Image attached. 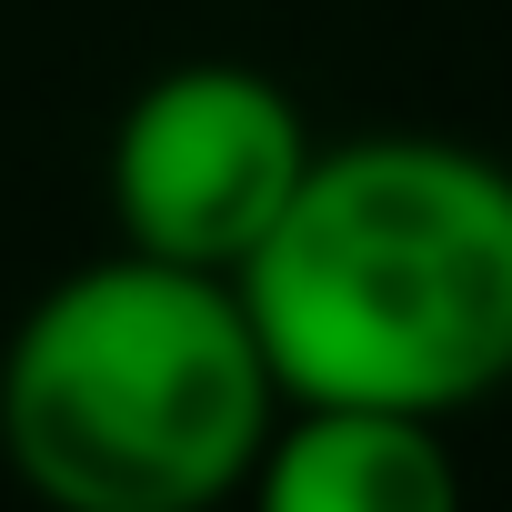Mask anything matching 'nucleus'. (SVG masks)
I'll return each mask as SVG.
<instances>
[{"instance_id":"f257e3e1","label":"nucleus","mask_w":512,"mask_h":512,"mask_svg":"<svg viewBox=\"0 0 512 512\" xmlns=\"http://www.w3.org/2000/svg\"><path fill=\"white\" fill-rule=\"evenodd\" d=\"M231 292L282 402L452 422L512 382V161L442 131L322 141Z\"/></svg>"},{"instance_id":"f03ea898","label":"nucleus","mask_w":512,"mask_h":512,"mask_svg":"<svg viewBox=\"0 0 512 512\" xmlns=\"http://www.w3.org/2000/svg\"><path fill=\"white\" fill-rule=\"evenodd\" d=\"M272 422L282 382L221 272L111 251L0 342V462L41 512H221Z\"/></svg>"},{"instance_id":"7ed1b4c3","label":"nucleus","mask_w":512,"mask_h":512,"mask_svg":"<svg viewBox=\"0 0 512 512\" xmlns=\"http://www.w3.org/2000/svg\"><path fill=\"white\" fill-rule=\"evenodd\" d=\"M312 121L302 101L251 71V61H171L151 71L101 151V191H111V231L141 262H181V272H241L272 241V221L292 211L302 171H312Z\"/></svg>"},{"instance_id":"20e7f679","label":"nucleus","mask_w":512,"mask_h":512,"mask_svg":"<svg viewBox=\"0 0 512 512\" xmlns=\"http://www.w3.org/2000/svg\"><path fill=\"white\" fill-rule=\"evenodd\" d=\"M241 502L251 512H462V462L422 412L282 402Z\"/></svg>"}]
</instances>
